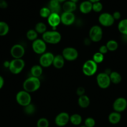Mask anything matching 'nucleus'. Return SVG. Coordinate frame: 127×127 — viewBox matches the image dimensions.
Returning <instances> with one entry per match:
<instances>
[{"mask_svg": "<svg viewBox=\"0 0 127 127\" xmlns=\"http://www.w3.org/2000/svg\"><path fill=\"white\" fill-rule=\"evenodd\" d=\"M41 81L39 78L34 76H30L25 79L22 84L23 90L29 93H34L38 90L41 87Z\"/></svg>", "mask_w": 127, "mask_h": 127, "instance_id": "obj_1", "label": "nucleus"}, {"mask_svg": "<svg viewBox=\"0 0 127 127\" xmlns=\"http://www.w3.org/2000/svg\"><path fill=\"white\" fill-rule=\"evenodd\" d=\"M42 39L46 43L57 44L61 42L62 35L60 32H57V31H47L42 35Z\"/></svg>", "mask_w": 127, "mask_h": 127, "instance_id": "obj_2", "label": "nucleus"}, {"mask_svg": "<svg viewBox=\"0 0 127 127\" xmlns=\"http://www.w3.org/2000/svg\"><path fill=\"white\" fill-rule=\"evenodd\" d=\"M16 100L19 105L24 107L26 105L31 104L32 101V97L30 93L24 90H22L19 91L16 94Z\"/></svg>", "mask_w": 127, "mask_h": 127, "instance_id": "obj_3", "label": "nucleus"}, {"mask_svg": "<svg viewBox=\"0 0 127 127\" xmlns=\"http://www.w3.org/2000/svg\"><path fill=\"white\" fill-rule=\"evenodd\" d=\"M98 64L92 60H87L82 66V72L87 76H92L97 71Z\"/></svg>", "mask_w": 127, "mask_h": 127, "instance_id": "obj_4", "label": "nucleus"}, {"mask_svg": "<svg viewBox=\"0 0 127 127\" xmlns=\"http://www.w3.org/2000/svg\"><path fill=\"white\" fill-rule=\"evenodd\" d=\"M25 62L22 59H13L10 62L9 70L12 74H18L23 70Z\"/></svg>", "mask_w": 127, "mask_h": 127, "instance_id": "obj_5", "label": "nucleus"}, {"mask_svg": "<svg viewBox=\"0 0 127 127\" xmlns=\"http://www.w3.org/2000/svg\"><path fill=\"white\" fill-rule=\"evenodd\" d=\"M62 55L65 60L68 62H73L77 59L78 57V52L76 48L73 47H68L63 49L62 52Z\"/></svg>", "mask_w": 127, "mask_h": 127, "instance_id": "obj_6", "label": "nucleus"}, {"mask_svg": "<svg viewBox=\"0 0 127 127\" xmlns=\"http://www.w3.org/2000/svg\"><path fill=\"white\" fill-rule=\"evenodd\" d=\"M89 38L92 42H98L103 37V30L99 26H93L89 31Z\"/></svg>", "mask_w": 127, "mask_h": 127, "instance_id": "obj_7", "label": "nucleus"}, {"mask_svg": "<svg viewBox=\"0 0 127 127\" xmlns=\"http://www.w3.org/2000/svg\"><path fill=\"white\" fill-rule=\"evenodd\" d=\"M96 81H97V85L101 89H107L111 84L109 75L105 72L98 73L96 78Z\"/></svg>", "mask_w": 127, "mask_h": 127, "instance_id": "obj_8", "label": "nucleus"}, {"mask_svg": "<svg viewBox=\"0 0 127 127\" xmlns=\"http://www.w3.org/2000/svg\"><path fill=\"white\" fill-rule=\"evenodd\" d=\"M32 49L36 54L41 55L46 52L47 49V45L42 39L37 38L32 42Z\"/></svg>", "mask_w": 127, "mask_h": 127, "instance_id": "obj_9", "label": "nucleus"}, {"mask_svg": "<svg viewBox=\"0 0 127 127\" xmlns=\"http://www.w3.org/2000/svg\"><path fill=\"white\" fill-rule=\"evenodd\" d=\"M54 55L51 52H45L39 58V64L42 68H48L52 65Z\"/></svg>", "mask_w": 127, "mask_h": 127, "instance_id": "obj_10", "label": "nucleus"}, {"mask_svg": "<svg viewBox=\"0 0 127 127\" xmlns=\"http://www.w3.org/2000/svg\"><path fill=\"white\" fill-rule=\"evenodd\" d=\"M98 22L103 27H110L113 26L115 22V19L113 16L108 12L102 13L98 17Z\"/></svg>", "mask_w": 127, "mask_h": 127, "instance_id": "obj_11", "label": "nucleus"}, {"mask_svg": "<svg viewBox=\"0 0 127 127\" xmlns=\"http://www.w3.org/2000/svg\"><path fill=\"white\" fill-rule=\"evenodd\" d=\"M10 53L13 59H22L25 54V48L22 45L15 44L11 47Z\"/></svg>", "mask_w": 127, "mask_h": 127, "instance_id": "obj_12", "label": "nucleus"}, {"mask_svg": "<svg viewBox=\"0 0 127 127\" xmlns=\"http://www.w3.org/2000/svg\"><path fill=\"white\" fill-rule=\"evenodd\" d=\"M127 108V100L125 97H120L117 98L113 103V109L115 112L121 113Z\"/></svg>", "mask_w": 127, "mask_h": 127, "instance_id": "obj_13", "label": "nucleus"}, {"mask_svg": "<svg viewBox=\"0 0 127 127\" xmlns=\"http://www.w3.org/2000/svg\"><path fill=\"white\" fill-rule=\"evenodd\" d=\"M70 122L69 114L65 112L59 113L55 118V124L57 126L62 127L67 125Z\"/></svg>", "mask_w": 127, "mask_h": 127, "instance_id": "obj_14", "label": "nucleus"}, {"mask_svg": "<svg viewBox=\"0 0 127 127\" xmlns=\"http://www.w3.org/2000/svg\"><path fill=\"white\" fill-rule=\"evenodd\" d=\"M61 23L65 26H71L75 21V16L73 12H64L61 15Z\"/></svg>", "mask_w": 127, "mask_h": 127, "instance_id": "obj_15", "label": "nucleus"}, {"mask_svg": "<svg viewBox=\"0 0 127 127\" xmlns=\"http://www.w3.org/2000/svg\"><path fill=\"white\" fill-rule=\"evenodd\" d=\"M47 22L54 31H56V28L61 23V16L59 14L51 13L47 18Z\"/></svg>", "mask_w": 127, "mask_h": 127, "instance_id": "obj_16", "label": "nucleus"}, {"mask_svg": "<svg viewBox=\"0 0 127 127\" xmlns=\"http://www.w3.org/2000/svg\"><path fill=\"white\" fill-rule=\"evenodd\" d=\"M48 7L51 11V13L59 14L62 9L61 3L57 0H50Z\"/></svg>", "mask_w": 127, "mask_h": 127, "instance_id": "obj_17", "label": "nucleus"}, {"mask_svg": "<svg viewBox=\"0 0 127 127\" xmlns=\"http://www.w3.org/2000/svg\"><path fill=\"white\" fill-rule=\"evenodd\" d=\"M79 9L80 11L84 14L90 13L92 11V3L88 0L83 1L80 4Z\"/></svg>", "mask_w": 127, "mask_h": 127, "instance_id": "obj_18", "label": "nucleus"}, {"mask_svg": "<svg viewBox=\"0 0 127 127\" xmlns=\"http://www.w3.org/2000/svg\"><path fill=\"white\" fill-rule=\"evenodd\" d=\"M65 64V59L62 55H57L54 56L52 65L56 69H61L64 67Z\"/></svg>", "mask_w": 127, "mask_h": 127, "instance_id": "obj_19", "label": "nucleus"}, {"mask_svg": "<svg viewBox=\"0 0 127 127\" xmlns=\"http://www.w3.org/2000/svg\"><path fill=\"white\" fill-rule=\"evenodd\" d=\"M64 12H73L77 9V4L70 1H67L64 2L62 6Z\"/></svg>", "mask_w": 127, "mask_h": 127, "instance_id": "obj_20", "label": "nucleus"}, {"mask_svg": "<svg viewBox=\"0 0 127 127\" xmlns=\"http://www.w3.org/2000/svg\"><path fill=\"white\" fill-rule=\"evenodd\" d=\"M108 121L111 124L113 125H117L121 121L122 119V115L120 113L117 112H112L108 115Z\"/></svg>", "mask_w": 127, "mask_h": 127, "instance_id": "obj_21", "label": "nucleus"}, {"mask_svg": "<svg viewBox=\"0 0 127 127\" xmlns=\"http://www.w3.org/2000/svg\"><path fill=\"white\" fill-rule=\"evenodd\" d=\"M90 104V100L87 95L84 94V95L79 96L78 99V105L81 108L86 109L89 106Z\"/></svg>", "mask_w": 127, "mask_h": 127, "instance_id": "obj_22", "label": "nucleus"}, {"mask_svg": "<svg viewBox=\"0 0 127 127\" xmlns=\"http://www.w3.org/2000/svg\"><path fill=\"white\" fill-rule=\"evenodd\" d=\"M42 73H43V69L40 64L32 66V68H31V76L39 78V77L42 74Z\"/></svg>", "mask_w": 127, "mask_h": 127, "instance_id": "obj_23", "label": "nucleus"}, {"mask_svg": "<svg viewBox=\"0 0 127 127\" xmlns=\"http://www.w3.org/2000/svg\"><path fill=\"white\" fill-rule=\"evenodd\" d=\"M111 83L114 84H118L122 80V75L117 71H112L109 74Z\"/></svg>", "mask_w": 127, "mask_h": 127, "instance_id": "obj_24", "label": "nucleus"}, {"mask_svg": "<svg viewBox=\"0 0 127 127\" xmlns=\"http://www.w3.org/2000/svg\"><path fill=\"white\" fill-rule=\"evenodd\" d=\"M118 30L123 35L127 36V19L121 20L118 24Z\"/></svg>", "mask_w": 127, "mask_h": 127, "instance_id": "obj_25", "label": "nucleus"}, {"mask_svg": "<svg viewBox=\"0 0 127 127\" xmlns=\"http://www.w3.org/2000/svg\"><path fill=\"white\" fill-rule=\"evenodd\" d=\"M70 122L73 125H80L82 122V117L80 115L78 114H72L70 116Z\"/></svg>", "mask_w": 127, "mask_h": 127, "instance_id": "obj_26", "label": "nucleus"}, {"mask_svg": "<svg viewBox=\"0 0 127 127\" xmlns=\"http://www.w3.org/2000/svg\"><path fill=\"white\" fill-rule=\"evenodd\" d=\"M9 31V25L4 21H0V37L6 35Z\"/></svg>", "mask_w": 127, "mask_h": 127, "instance_id": "obj_27", "label": "nucleus"}, {"mask_svg": "<svg viewBox=\"0 0 127 127\" xmlns=\"http://www.w3.org/2000/svg\"><path fill=\"white\" fill-rule=\"evenodd\" d=\"M108 50L110 52H115L118 48V43L115 40H110L107 42L105 45Z\"/></svg>", "mask_w": 127, "mask_h": 127, "instance_id": "obj_28", "label": "nucleus"}, {"mask_svg": "<svg viewBox=\"0 0 127 127\" xmlns=\"http://www.w3.org/2000/svg\"><path fill=\"white\" fill-rule=\"evenodd\" d=\"M34 30L37 32V33L42 35L47 31V26L44 22H39L36 24Z\"/></svg>", "mask_w": 127, "mask_h": 127, "instance_id": "obj_29", "label": "nucleus"}, {"mask_svg": "<svg viewBox=\"0 0 127 127\" xmlns=\"http://www.w3.org/2000/svg\"><path fill=\"white\" fill-rule=\"evenodd\" d=\"M26 37L29 40L33 42L38 38V33L34 29H30L26 33Z\"/></svg>", "mask_w": 127, "mask_h": 127, "instance_id": "obj_30", "label": "nucleus"}, {"mask_svg": "<svg viewBox=\"0 0 127 127\" xmlns=\"http://www.w3.org/2000/svg\"><path fill=\"white\" fill-rule=\"evenodd\" d=\"M92 60L97 63V64L101 63L103 60H104V55L102 54L100 52H96L93 54V57H92Z\"/></svg>", "mask_w": 127, "mask_h": 127, "instance_id": "obj_31", "label": "nucleus"}, {"mask_svg": "<svg viewBox=\"0 0 127 127\" xmlns=\"http://www.w3.org/2000/svg\"><path fill=\"white\" fill-rule=\"evenodd\" d=\"M24 112H25V114H26L27 115H31L32 114H34L36 112V107L34 104H32V103H31L29 105H26V107H24Z\"/></svg>", "mask_w": 127, "mask_h": 127, "instance_id": "obj_32", "label": "nucleus"}, {"mask_svg": "<svg viewBox=\"0 0 127 127\" xmlns=\"http://www.w3.org/2000/svg\"><path fill=\"white\" fill-rule=\"evenodd\" d=\"M51 14V11L48 7H43L40 9L39 14L42 18H48L49 16Z\"/></svg>", "mask_w": 127, "mask_h": 127, "instance_id": "obj_33", "label": "nucleus"}, {"mask_svg": "<svg viewBox=\"0 0 127 127\" xmlns=\"http://www.w3.org/2000/svg\"><path fill=\"white\" fill-rule=\"evenodd\" d=\"M37 127H49V122L46 118H41L37 122Z\"/></svg>", "mask_w": 127, "mask_h": 127, "instance_id": "obj_34", "label": "nucleus"}, {"mask_svg": "<svg viewBox=\"0 0 127 127\" xmlns=\"http://www.w3.org/2000/svg\"><path fill=\"white\" fill-rule=\"evenodd\" d=\"M103 9V4L102 2H97L92 3V11L95 12H100Z\"/></svg>", "mask_w": 127, "mask_h": 127, "instance_id": "obj_35", "label": "nucleus"}, {"mask_svg": "<svg viewBox=\"0 0 127 127\" xmlns=\"http://www.w3.org/2000/svg\"><path fill=\"white\" fill-rule=\"evenodd\" d=\"M84 125L86 127H94L95 125V120L92 117H88L85 120Z\"/></svg>", "mask_w": 127, "mask_h": 127, "instance_id": "obj_36", "label": "nucleus"}, {"mask_svg": "<svg viewBox=\"0 0 127 127\" xmlns=\"http://www.w3.org/2000/svg\"><path fill=\"white\" fill-rule=\"evenodd\" d=\"M85 93V88H83V87H78L77 89V91H76L77 95H78V96L84 95Z\"/></svg>", "mask_w": 127, "mask_h": 127, "instance_id": "obj_37", "label": "nucleus"}, {"mask_svg": "<svg viewBox=\"0 0 127 127\" xmlns=\"http://www.w3.org/2000/svg\"><path fill=\"white\" fill-rule=\"evenodd\" d=\"M108 52V48H107V46H106L105 45H102L100 47L99 51H98V52L101 53L102 54L105 55V54H106V53H107V52Z\"/></svg>", "mask_w": 127, "mask_h": 127, "instance_id": "obj_38", "label": "nucleus"}, {"mask_svg": "<svg viewBox=\"0 0 127 127\" xmlns=\"http://www.w3.org/2000/svg\"><path fill=\"white\" fill-rule=\"evenodd\" d=\"M112 16H113V17L115 19V21L120 20L121 19V17H122L121 13L119 11H115V12L112 14Z\"/></svg>", "mask_w": 127, "mask_h": 127, "instance_id": "obj_39", "label": "nucleus"}, {"mask_svg": "<svg viewBox=\"0 0 127 127\" xmlns=\"http://www.w3.org/2000/svg\"><path fill=\"white\" fill-rule=\"evenodd\" d=\"M7 6L8 4L6 0H0V9H6Z\"/></svg>", "mask_w": 127, "mask_h": 127, "instance_id": "obj_40", "label": "nucleus"}, {"mask_svg": "<svg viewBox=\"0 0 127 127\" xmlns=\"http://www.w3.org/2000/svg\"><path fill=\"white\" fill-rule=\"evenodd\" d=\"M4 84V78L1 76H0V89H1L3 87Z\"/></svg>", "mask_w": 127, "mask_h": 127, "instance_id": "obj_41", "label": "nucleus"}, {"mask_svg": "<svg viewBox=\"0 0 127 127\" xmlns=\"http://www.w3.org/2000/svg\"><path fill=\"white\" fill-rule=\"evenodd\" d=\"M9 64H10V62H9V61H5V62L3 63L4 67H5V68H9Z\"/></svg>", "mask_w": 127, "mask_h": 127, "instance_id": "obj_42", "label": "nucleus"}, {"mask_svg": "<svg viewBox=\"0 0 127 127\" xmlns=\"http://www.w3.org/2000/svg\"><path fill=\"white\" fill-rule=\"evenodd\" d=\"M89 1H90L92 3H94V2H99L100 0H88Z\"/></svg>", "mask_w": 127, "mask_h": 127, "instance_id": "obj_43", "label": "nucleus"}, {"mask_svg": "<svg viewBox=\"0 0 127 127\" xmlns=\"http://www.w3.org/2000/svg\"><path fill=\"white\" fill-rule=\"evenodd\" d=\"M57 1H59V2H60V3H61V2H65V1H67V0H57Z\"/></svg>", "mask_w": 127, "mask_h": 127, "instance_id": "obj_44", "label": "nucleus"}, {"mask_svg": "<svg viewBox=\"0 0 127 127\" xmlns=\"http://www.w3.org/2000/svg\"><path fill=\"white\" fill-rule=\"evenodd\" d=\"M69 1H72V2H74V3L77 4V2H78V0H69Z\"/></svg>", "mask_w": 127, "mask_h": 127, "instance_id": "obj_45", "label": "nucleus"}, {"mask_svg": "<svg viewBox=\"0 0 127 127\" xmlns=\"http://www.w3.org/2000/svg\"><path fill=\"white\" fill-rule=\"evenodd\" d=\"M86 127L85 126V125H83V126H81V127Z\"/></svg>", "mask_w": 127, "mask_h": 127, "instance_id": "obj_46", "label": "nucleus"}]
</instances>
